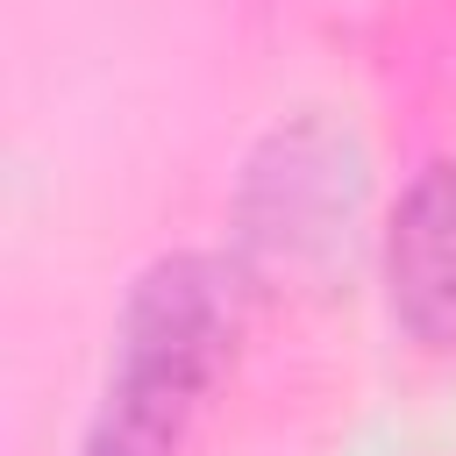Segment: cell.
Returning a JSON list of instances; mask_svg holds the SVG:
<instances>
[{
  "label": "cell",
  "instance_id": "cell-1",
  "mask_svg": "<svg viewBox=\"0 0 456 456\" xmlns=\"http://www.w3.org/2000/svg\"><path fill=\"white\" fill-rule=\"evenodd\" d=\"M235 349V278L221 256H157L114 321V356L78 456H178Z\"/></svg>",
  "mask_w": 456,
  "mask_h": 456
},
{
  "label": "cell",
  "instance_id": "cell-2",
  "mask_svg": "<svg viewBox=\"0 0 456 456\" xmlns=\"http://www.w3.org/2000/svg\"><path fill=\"white\" fill-rule=\"evenodd\" d=\"M385 306L420 349H456V157L420 164L385 221Z\"/></svg>",
  "mask_w": 456,
  "mask_h": 456
}]
</instances>
